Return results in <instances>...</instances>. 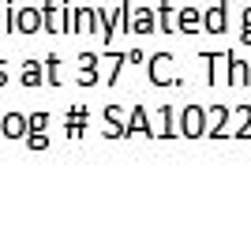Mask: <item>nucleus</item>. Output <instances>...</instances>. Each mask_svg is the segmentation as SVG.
Segmentation results:
<instances>
[{
  "label": "nucleus",
  "mask_w": 251,
  "mask_h": 240,
  "mask_svg": "<svg viewBox=\"0 0 251 240\" xmlns=\"http://www.w3.org/2000/svg\"><path fill=\"white\" fill-rule=\"evenodd\" d=\"M4 132H8V135H23V120H19V116H11V120H8V128H4Z\"/></svg>",
  "instance_id": "f257e3e1"
},
{
  "label": "nucleus",
  "mask_w": 251,
  "mask_h": 240,
  "mask_svg": "<svg viewBox=\"0 0 251 240\" xmlns=\"http://www.w3.org/2000/svg\"><path fill=\"white\" fill-rule=\"evenodd\" d=\"M23 83H38V64H26V72H23Z\"/></svg>",
  "instance_id": "f03ea898"
},
{
  "label": "nucleus",
  "mask_w": 251,
  "mask_h": 240,
  "mask_svg": "<svg viewBox=\"0 0 251 240\" xmlns=\"http://www.w3.org/2000/svg\"><path fill=\"white\" fill-rule=\"evenodd\" d=\"M19 27H23V30H26V27H38V19H34V15H26V11H23V15H19Z\"/></svg>",
  "instance_id": "7ed1b4c3"
}]
</instances>
